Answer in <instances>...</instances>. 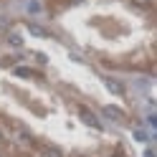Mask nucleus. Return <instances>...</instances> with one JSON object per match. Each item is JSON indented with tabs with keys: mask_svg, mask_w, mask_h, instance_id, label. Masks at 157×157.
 <instances>
[{
	"mask_svg": "<svg viewBox=\"0 0 157 157\" xmlns=\"http://www.w3.org/2000/svg\"><path fill=\"white\" fill-rule=\"evenodd\" d=\"M106 89H109L112 94H122V91H124V86H122L119 81H114V78H106Z\"/></svg>",
	"mask_w": 157,
	"mask_h": 157,
	"instance_id": "2",
	"label": "nucleus"
},
{
	"mask_svg": "<svg viewBox=\"0 0 157 157\" xmlns=\"http://www.w3.org/2000/svg\"><path fill=\"white\" fill-rule=\"evenodd\" d=\"M15 76H31V68H23V66H18V68H15Z\"/></svg>",
	"mask_w": 157,
	"mask_h": 157,
	"instance_id": "5",
	"label": "nucleus"
},
{
	"mask_svg": "<svg viewBox=\"0 0 157 157\" xmlns=\"http://www.w3.org/2000/svg\"><path fill=\"white\" fill-rule=\"evenodd\" d=\"M10 43H13V46H23V41H21V36H10Z\"/></svg>",
	"mask_w": 157,
	"mask_h": 157,
	"instance_id": "6",
	"label": "nucleus"
},
{
	"mask_svg": "<svg viewBox=\"0 0 157 157\" xmlns=\"http://www.w3.org/2000/svg\"><path fill=\"white\" fill-rule=\"evenodd\" d=\"M78 114L84 117V122H86V124H91V127H99V119H96V117H94L89 109H78Z\"/></svg>",
	"mask_w": 157,
	"mask_h": 157,
	"instance_id": "1",
	"label": "nucleus"
},
{
	"mask_svg": "<svg viewBox=\"0 0 157 157\" xmlns=\"http://www.w3.org/2000/svg\"><path fill=\"white\" fill-rule=\"evenodd\" d=\"M134 3H140V5H150V0H134Z\"/></svg>",
	"mask_w": 157,
	"mask_h": 157,
	"instance_id": "7",
	"label": "nucleus"
},
{
	"mask_svg": "<svg viewBox=\"0 0 157 157\" xmlns=\"http://www.w3.org/2000/svg\"><path fill=\"white\" fill-rule=\"evenodd\" d=\"M28 31H31L33 36H43V38L48 36V31H43V28H41V25H36V23H28Z\"/></svg>",
	"mask_w": 157,
	"mask_h": 157,
	"instance_id": "3",
	"label": "nucleus"
},
{
	"mask_svg": "<svg viewBox=\"0 0 157 157\" xmlns=\"http://www.w3.org/2000/svg\"><path fill=\"white\" fill-rule=\"evenodd\" d=\"M104 114L106 117H114V119H122V117H124L119 109H114V106H104Z\"/></svg>",
	"mask_w": 157,
	"mask_h": 157,
	"instance_id": "4",
	"label": "nucleus"
}]
</instances>
